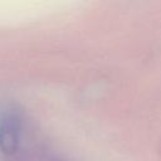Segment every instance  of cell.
I'll use <instances>...</instances> for the list:
<instances>
[{
  "instance_id": "obj_1",
  "label": "cell",
  "mask_w": 161,
  "mask_h": 161,
  "mask_svg": "<svg viewBox=\"0 0 161 161\" xmlns=\"http://www.w3.org/2000/svg\"><path fill=\"white\" fill-rule=\"evenodd\" d=\"M21 137V114L14 106H6L0 111V151L6 155H14L20 145Z\"/></svg>"
}]
</instances>
